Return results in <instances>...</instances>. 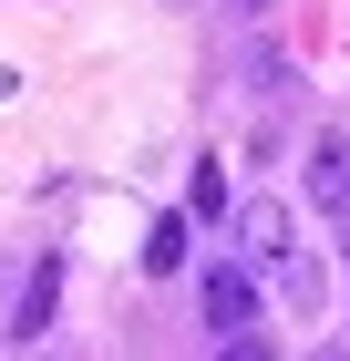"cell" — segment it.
Returning <instances> with one entry per match:
<instances>
[{
    "mask_svg": "<svg viewBox=\"0 0 350 361\" xmlns=\"http://www.w3.org/2000/svg\"><path fill=\"white\" fill-rule=\"evenodd\" d=\"M237 258H247V269H289V258H299L289 196H247V207H237Z\"/></svg>",
    "mask_w": 350,
    "mask_h": 361,
    "instance_id": "cell-1",
    "label": "cell"
},
{
    "mask_svg": "<svg viewBox=\"0 0 350 361\" xmlns=\"http://www.w3.org/2000/svg\"><path fill=\"white\" fill-rule=\"evenodd\" d=\"M196 300H206V331L216 341H237L247 320H258V269H247V258H216V269L196 279Z\"/></svg>",
    "mask_w": 350,
    "mask_h": 361,
    "instance_id": "cell-2",
    "label": "cell"
},
{
    "mask_svg": "<svg viewBox=\"0 0 350 361\" xmlns=\"http://www.w3.org/2000/svg\"><path fill=\"white\" fill-rule=\"evenodd\" d=\"M52 310H62V258H42V269L21 279V310H11V341H21V351H42V331H52Z\"/></svg>",
    "mask_w": 350,
    "mask_h": 361,
    "instance_id": "cell-3",
    "label": "cell"
},
{
    "mask_svg": "<svg viewBox=\"0 0 350 361\" xmlns=\"http://www.w3.org/2000/svg\"><path fill=\"white\" fill-rule=\"evenodd\" d=\"M309 196H320L330 217L350 207V135H320V145H309Z\"/></svg>",
    "mask_w": 350,
    "mask_h": 361,
    "instance_id": "cell-4",
    "label": "cell"
},
{
    "mask_svg": "<svg viewBox=\"0 0 350 361\" xmlns=\"http://www.w3.org/2000/svg\"><path fill=\"white\" fill-rule=\"evenodd\" d=\"M144 269H155V279L186 269V217H155V227H144Z\"/></svg>",
    "mask_w": 350,
    "mask_h": 361,
    "instance_id": "cell-5",
    "label": "cell"
},
{
    "mask_svg": "<svg viewBox=\"0 0 350 361\" xmlns=\"http://www.w3.org/2000/svg\"><path fill=\"white\" fill-rule=\"evenodd\" d=\"M186 217H227V166H216V155L186 176Z\"/></svg>",
    "mask_w": 350,
    "mask_h": 361,
    "instance_id": "cell-6",
    "label": "cell"
},
{
    "mask_svg": "<svg viewBox=\"0 0 350 361\" xmlns=\"http://www.w3.org/2000/svg\"><path fill=\"white\" fill-rule=\"evenodd\" d=\"M278 289H289V310H320V269H309V258H289V269H278Z\"/></svg>",
    "mask_w": 350,
    "mask_h": 361,
    "instance_id": "cell-7",
    "label": "cell"
},
{
    "mask_svg": "<svg viewBox=\"0 0 350 361\" xmlns=\"http://www.w3.org/2000/svg\"><path fill=\"white\" fill-rule=\"evenodd\" d=\"M216 361H268V341H258V331H237V341H227Z\"/></svg>",
    "mask_w": 350,
    "mask_h": 361,
    "instance_id": "cell-8",
    "label": "cell"
},
{
    "mask_svg": "<svg viewBox=\"0 0 350 361\" xmlns=\"http://www.w3.org/2000/svg\"><path fill=\"white\" fill-rule=\"evenodd\" d=\"M309 361H350V351H340V341H330V351H309Z\"/></svg>",
    "mask_w": 350,
    "mask_h": 361,
    "instance_id": "cell-9",
    "label": "cell"
},
{
    "mask_svg": "<svg viewBox=\"0 0 350 361\" xmlns=\"http://www.w3.org/2000/svg\"><path fill=\"white\" fill-rule=\"evenodd\" d=\"M340 248H350V207H340Z\"/></svg>",
    "mask_w": 350,
    "mask_h": 361,
    "instance_id": "cell-10",
    "label": "cell"
},
{
    "mask_svg": "<svg viewBox=\"0 0 350 361\" xmlns=\"http://www.w3.org/2000/svg\"><path fill=\"white\" fill-rule=\"evenodd\" d=\"M237 11H268V0H237Z\"/></svg>",
    "mask_w": 350,
    "mask_h": 361,
    "instance_id": "cell-11",
    "label": "cell"
}]
</instances>
